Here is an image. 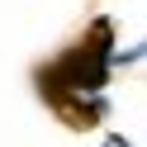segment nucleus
<instances>
[{"label":"nucleus","instance_id":"nucleus-1","mask_svg":"<svg viewBox=\"0 0 147 147\" xmlns=\"http://www.w3.org/2000/svg\"><path fill=\"white\" fill-rule=\"evenodd\" d=\"M105 67H109V24L100 19L90 29V38H81L57 67L43 71V95H81L105 86Z\"/></svg>","mask_w":147,"mask_h":147},{"label":"nucleus","instance_id":"nucleus-2","mask_svg":"<svg viewBox=\"0 0 147 147\" xmlns=\"http://www.w3.org/2000/svg\"><path fill=\"white\" fill-rule=\"evenodd\" d=\"M105 147H128V142H123V138H109V142H105Z\"/></svg>","mask_w":147,"mask_h":147}]
</instances>
